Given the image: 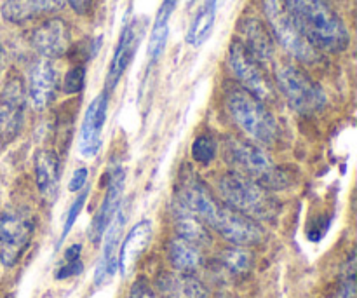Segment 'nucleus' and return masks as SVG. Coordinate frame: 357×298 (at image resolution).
<instances>
[{"label": "nucleus", "mask_w": 357, "mask_h": 298, "mask_svg": "<svg viewBox=\"0 0 357 298\" xmlns=\"http://www.w3.org/2000/svg\"><path fill=\"white\" fill-rule=\"evenodd\" d=\"M229 65L244 89L250 91L253 96H257L264 103L274 100L275 94L271 80L264 73L260 63L248 52V49L241 42L236 40L230 44Z\"/></svg>", "instance_id": "9"}, {"label": "nucleus", "mask_w": 357, "mask_h": 298, "mask_svg": "<svg viewBox=\"0 0 357 298\" xmlns=\"http://www.w3.org/2000/svg\"><path fill=\"white\" fill-rule=\"evenodd\" d=\"M150 241H152V223L149 220H142L129 230L117 260V269L124 278L136 267L142 255L149 248Z\"/></svg>", "instance_id": "16"}, {"label": "nucleus", "mask_w": 357, "mask_h": 298, "mask_svg": "<svg viewBox=\"0 0 357 298\" xmlns=\"http://www.w3.org/2000/svg\"><path fill=\"white\" fill-rule=\"evenodd\" d=\"M56 93V70L49 59H40L30 70L26 98L33 110L42 112L51 105Z\"/></svg>", "instance_id": "14"}, {"label": "nucleus", "mask_w": 357, "mask_h": 298, "mask_svg": "<svg viewBox=\"0 0 357 298\" xmlns=\"http://www.w3.org/2000/svg\"><path fill=\"white\" fill-rule=\"evenodd\" d=\"M241 33H243L244 42L241 44L248 49L251 56L258 63H268L274 58V40H272L271 31L265 28L261 21L255 17H248L241 24Z\"/></svg>", "instance_id": "19"}, {"label": "nucleus", "mask_w": 357, "mask_h": 298, "mask_svg": "<svg viewBox=\"0 0 357 298\" xmlns=\"http://www.w3.org/2000/svg\"><path fill=\"white\" fill-rule=\"evenodd\" d=\"M128 298H155V293L152 292V288H150L143 279H138V281L131 286V290H129Z\"/></svg>", "instance_id": "32"}, {"label": "nucleus", "mask_w": 357, "mask_h": 298, "mask_svg": "<svg viewBox=\"0 0 357 298\" xmlns=\"http://www.w3.org/2000/svg\"><path fill=\"white\" fill-rule=\"evenodd\" d=\"M63 6L65 0H6L0 13L9 23L23 24L40 16L58 13Z\"/></svg>", "instance_id": "17"}, {"label": "nucleus", "mask_w": 357, "mask_h": 298, "mask_svg": "<svg viewBox=\"0 0 357 298\" xmlns=\"http://www.w3.org/2000/svg\"><path fill=\"white\" fill-rule=\"evenodd\" d=\"M222 262L227 271L232 274H246L253 265V257L244 246H236L223 251Z\"/></svg>", "instance_id": "25"}, {"label": "nucleus", "mask_w": 357, "mask_h": 298, "mask_svg": "<svg viewBox=\"0 0 357 298\" xmlns=\"http://www.w3.org/2000/svg\"><path fill=\"white\" fill-rule=\"evenodd\" d=\"M108 94L107 91L98 94L93 103L87 107L84 115L82 128H80L79 150L84 157H94L101 149V133L107 122Z\"/></svg>", "instance_id": "11"}, {"label": "nucleus", "mask_w": 357, "mask_h": 298, "mask_svg": "<svg viewBox=\"0 0 357 298\" xmlns=\"http://www.w3.org/2000/svg\"><path fill=\"white\" fill-rule=\"evenodd\" d=\"M26 86L20 75H13L0 93V145H9L23 128L26 107Z\"/></svg>", "instance_id": "7"}, {"label": "nucleus", "mask_w": 357, "mask_h": 298, "mask_svg": "<svg viewBox=\"0 0 357 298\" xmlns=\"http://www.w3.org/2000/svg\"><path fill=\"white\" fill-rule=\"evenodd\" d=\"M284 6L317 51L342 52L349 47L347 27L323 0H284Z\"/></svg>", "instance_id": "1"}, {"label": "nucleus", "mask_w": 357, "mask_h": 298, "mask_svg": "<svg viewBox=\"0 0 357 298\" xmlns=\"http://www.w3.org/2000/svg\"><path fill=\"white\" fill-rule=\"evenodd\" d=\"M122 192H124V171H122V167H114L110 171V177H108L107 194H105L103 202H101L100 209H98V213L93 218V223H91L89 239L93 243H100L101 237L105 236L108 223H110L115 211L121 206Z\"/></svg>", "instance_id": "13"}, {"label": "nucleus", "mask_w": 357, "mask_h": 298, "mask_svg": "<svg viewBox=\"0 0 357 298\" xmlns=\"http://www.w3.org/2000/svg\"><path fill=\"white\" fill-rule=\"evenodd\" d=\"M215 156H216V143L211 136L201 135L199 138H195L194 145H192V159L204 164V166H208L209 163H213Z\"/></svg>", "instance_id": "26"}, {"label": "nucleus", "mask_w": 357, "mask_h": 298, "mask_svg": "<svg viewBox=\"0 0 357 298\" xmlns=\"http://www.w3.org/2000/svg\"><path fill=\"white\" fill-rule=\"evenodd\" d=\"M167 255H169V262L174 267V271L194 272L201 265L199 246L181 239V237H174L171 241L169 248H167Z\"/></svg>", "instance_id": "23"}, {"label": "nucleus", "mask_w": 357, "mask_h": 298, "mask_svg": "<svg viewBox=\"0 0 357 298\" xmlns=\"http://www.w3.org/2000/svg\"><path fill=\"white\" fill-rule=\"evenodd\" d=\"M216 9H218V0H208V2L202 6V9L197 13L192 27L188 28V44L194 45V47H199V45H202L208 40V37L213 31V27H215Z\"/></svg>", "instance_id": "24"}, {"label": "nucleus", "mask_w": 357, "mask_h": 298, "mask_svg": "<svg viewBox=\"0 0 357 298\" xmlns=\"http://www.w3.org/2000/svg\"><path fill=\"white\" fill-rule=\"evenodd\" d=\"M176 6L178 0H162L152 30H169V28H167V23H169V17L171 14H173V10L176 9Z\"/></svg>", "instance_id": "29"}, {"label": "nucleus", "mask_w": 357, "mask_h": 298, "mask_svg": "<svg viewBox=\"0 0 357 298\" xmlns=\"http://www.w3.org/2000/svg\"><path fill=\"white\" fill-rule=\"evenodd\" d=\"M136 51V30L135 24H126L124 30H122L121 38H119L117 49L114 52V58L110 61V68H108L107 73V82H105V87L108 91L114 89L119 84L121 77L124 75L126 68L131 63L132 54Z\"/></svg>", "instance_id": "21"}, {"label": "nucleus", "mask_w": 357, "mask_h": 298, "mask_svg": "<svg viewBox=\"0 0 357 298\" xmlns=\"http://www.w3.org/2000/svg\"><path fill=\"white\" fill-rule=\"evenodd\" d=\"M275 80L288 103L300 114H316L326 107L328 98L319 84L296 65L281 63L275 66Z\"/></svg>", "instance_id": "5"}, {"label": "nucleus", "mask_w": 357, "mask_h": 298, "mask_svg": "<svg viewBox=\"0 0 357 298\" xmlns=\"http://www.w3.org/2000/svg\"><path fill=\"white\" fill-rule=\"evenodd\" d=\"M264 9L272 35H275L279 44L293 58L302 63H314L319 59V51L303 35L282 0H264Z\"/></svg>", "instance_id": "6"}, {"label": "nucleus", "mask_w": 357, "mask_h": 298, "mask_svg": "<svg viewBox=\"0 0 357 298\" xmlns=\"http://www.w3.org/2000/svg\"><path fill=\"white\" fill-rule=\"evenodd\" d=\"M31 45L45 59L59 58L70 45V28L66 21L51 17L38 24L31 33Z\"/></svg>", "instance_id": "12"}, {"label": "nucleus", "mask_w": 357, "mask_h": 298, "mask_svg": "<svg viewBox=\"0 0 357 298\" xmlns=\"http://www.w3.org/2000/svg\"><path fill=\"white\" fill-rule=\"evenodd\" d=\"M157 290L162 298H206V288L190 272H164L157 279Z\"/></svg>", "instance_id": "18"}, {"label": "nucleus", "mask_w": 357, "mask_h": 298, "mask_svg": "<svg viewBox=\"0 0 357 298\" xmlns=\"http://www.w3.org/2000/svg\"><path fill=\"white\" fill-rule=\"evenodd\" d=\"M33 236V220L23 211H7L0 216V262L6 267L17 264Z\"/></svg>", "instance_id": "8"}, {"label": "nucleus", "mask_w": 357, "mask_h": 298, "mask_svg": "<svg viewBox=\"0 0 357 298\" xmlns=\"http://www.w3.org/2000/svg\"><path fill=\"white\" fill-rule=\"evenodd\" d=\"M174 227H176L178 237L195 244V246H204V244L211 243V236L206 229V223L180 202L174 209Z\"/></svg>", "instance_id": "22"}, {"label": "nucleus", "mask_w": 357, "mask_h": 298, "mask_svg": "<svg viewBox=\"0 0 357 298\" xmlns=\"http://www.w3.org/2000/svg\"><path fill=\"white\" fill-rule=\"evenodd\" d=\"M77 14H87L93 7V0H66Z\"/></svg>", "instance_id": "33"}, {"label": "nucleus", "mask_w": 357, "mask_h": 298, "mask_svg": "<svg viewBox=\"0 0 357 298\" xmlns=\"http://www.w3.org/2000/svg\"><path fill=\"white\" fill-rule=\"evenodd\" d=\"M209 227H213L220 236L236 246H253L264 239V230L257 220L236 211L227 204H220Z\"/></svg>", "instance_id": "10"}, {"label": "nucleus", "mask_w": 357, "mask_h": 298, "mask_svg": "<svg viewBox=\"0 0 357 298\" xmlns=\"http://www.w3.org/2000/svg\"><path fill=\"white\" fill-rule=\"evenodd\" d=\"M87 195H89V188L84 187L82 192H80V194H79V198H77L75 201L72 202V206H70L68 213H66L65 225H63V230H61V236H59V244H61L63 241H65V237L68 236V232H70V230H72V227H73V223H75V220L79 218V215H80V211H82L84 202H86Z\"/></svg>", "instance_id": "28"}, {"label": "nucleus", "mask_w": 357, "mask_h": 298, "mask_svg": "<svg viewBox=\"0 0 357 298\" xmlns=\"http://www.w3.org/2000/svg\"><path fill=\"white\" fill-rule=\"evenodd\" d=\"M124 223H126V211L119 206L114 218L110 220L107 230H105L107 237H105L103 253H101L96 272H94V283H96L98 286L107 283L108 279L115 274V271H117V250H119V243H121Z\"/></svg>", "instance_id": "15"}, {"label": "nucleus", "mask_w": 357, "mask_h": 298, "mask_svg": "<svg viewBox=\"0 0 357 298\" xmlns=\"http://www.w3.org/2000/svg\"><path fill=\"white\" fill-rule=\"evenodd\" d=\"M225 105L230 119L244 136L260 147L274 145L278 142L279 128L272 112L261 100L244 89L243 86H232L227 89Z\"/></svg>", "instance_id": "3"}, {"label": "nucleus", "mask_w": 357, "mask_h": 298, "mask_svg": "<svg viewBox=\"0 0 357 298\" xmlns=\"http://www.w3.org/2000/svg\"><path fill=\"white\" fill-rule=\"evenodd\" d=\"M223 157L232 171L257 181L267 191H281L288 187V173L281 170L257 143L227 136L223 140Z\"/></svg>", "instance_id": "2"}, {"label": "nucleus", "mask_w": 357, "mask_h": 298, "mask_svg": "<svg viewBox=\"0 0 357 298\" xmlns=\"http://www.w3.org/2000/svg\"><path fill=\"white\" fill-rule=\"evenodd\" d=\"M82 272V262L73 260V262H65L61 267L56 272V279H68L72 276H77Z\"/></svg>", "instance_id": "31"}, {"label": "nucleus", "mask_w": 357, "mask_h": 298, "mask_svg": "<svg viewBox=\"0 0 357 298\" xmlns=\"http://www.w3.org/2000/svg\"><path fill=\"white\" fill-rule=\"evenodd\" d=\"M3 66H6V54H3V49L0 47V72H2Z\"/></svg>", "instance_id": "35"}, {"label": "nucleus", "mask_w": 357, "mask_h": 298, "mask_svg": "<svg viewBox=\"0 0 357 298\" xmlns=\"http://www.w3.org/2000/svg\"><path fill=\"white\" fill-rule=\"evenodd\" d=\"M86 86V68L84 65H75L65 73L61 89L65 94H77Z\"/></svg>", "instance_id": "27"}, {"label": "nucleus", "mask_w": 357, "mask_h": 298, "mask_svg": "<svg viewBox=\"0 0 357 298\" xmlns=\"http://www.w3.org/2000/svg\"><path fill=\"white\" fill-rule=\"evenodd\" d=\"M87 167H79V170L73 171L72 178H70V184H68V191L70 192H80L87 184Z\"/></svg>", "instance_id": "30"}, {"label": "nucleus", "mask_w": 357, "mask_h": 298, "mask_svg": "<svg viewBox=\"0 0 357 298\" xmlns=\"http://www.w3.org/2000/svg\"><path fill=\"white\" fill-rule=\"evenodd\" d=\"M80 250H82L80 244H72V246L65 251V262L80 260Z\"/></svg>", "instance_id": "34"}, {"label": "nucleus", "mask_w": 357, "mask_h": 298, "mask_svg": "<svg viewBox=\"0 0 357 298\" xmlns=\"http://www.w3.org/2000/svg\"><path fill=\"white\" fill-rule=\"evenodd\" d=\"M218 192L227 206L253 220H272L279 213V202L271 191L236 171L218 178Z\"/></svg>", "instance_id": "4"}, {"label": "nucleus", "mask_w": 357, "mask_h": 298, "mask_svg": "<svg viewBox=\"0 0 357 298\" xmlns=\"http://www.w3.org/2000/svg\"><path fill=\"white\" fill-rule=\"evenodd\" d=\"M59 157L54 150L42 149L35 154V181H37L38 192L47 201H52L58 194L59 187Z\"/></svg>", "instance_id": "20"}]
</instances>
